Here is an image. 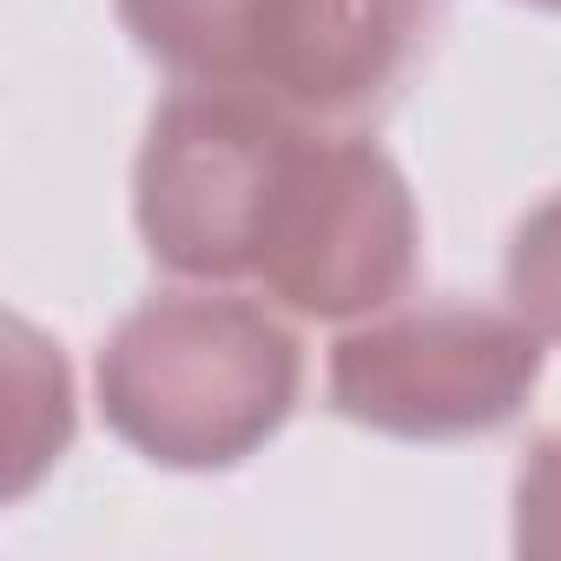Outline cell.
Listing matches in <instances>:
<instances>
[{
	"mask_svg": "<svg viewBox=\"0 0 561 561\" xmlns=\"http://www.w3.org/2000/svg\"><path fill=\"white\" fill-rule=\"evenodd\" d=\"M305 390L285 318L238 291H159L100 351L106 430L159 469H231L264 449Z\"/></svg>",
	"mask_w": 561,
	"mask_h": 561,
	"instance_id": "cell-1",
	"label": "cell"
},
{
	"mask_svg": "<svg viewBox=\"0 0 561 561\" xmlns=\"http://www.w3.org/2000/svg\"><path fill=\"white\" fill-rule=\"evenodd\" d=\"M305 126L311 119L251 87L165 93L133 165V225L152 264L185 285L251 277L277 172Z\"/></svg>",
	"mask_w": 561,
	"mask_h": 561,
	"instance_id": "cell-2",
	"label": "cell"
},
{
	"mask_svg": "<svg viewBox=\"0 0 561 561\" xmlns=\"http://www.w3.org/2000/svg\"><path fill=\"white\" fill-rule=\"evenodd\" d=\"M251 277L298 318L357 324L416 277V198L351 126H305L277 172Z\"/></svg>",
	"mask_w": 561,
	"mask_h": 561,
	"instance_id": "cell-3",
	"label": "cell"
},
{
	"mask_svg": "<svg viewBox=\"0 0 561 561\" xmlns=\"http://www.w3.org/2000/svg\"><path fill=\"white\" fill-rule=\"evenodd\" d=\"M541 383V337L489 305H410L331 344V410L403 443H462L522 416Z\"/></svg>",
	"mask_w": 561,
	"mask_h": 561,
	"instance_id": "cell-4",
	"label": "cell"
},
{
	"mask_svg": "<svg viewBox=\"0 0 561 561\" xmlns=\"http://www.w3.org/2000/svg\"><path fill=\"white\" fill-rule=\"evenodd\" d=\"M436 0H285L257 93L311 126L377 119L416 73Z\"/></svg>",
	"mask_w": 561,
	"mask_h": 561,
	"instance_id": "cell-5",
	"label": "cell"
},
{
	"mask_svg": "<svg viewBox=\"0 0 561 561\" xmlns=\"http://www.w3.org/2000/svg\"><path fill=\"white\" fill-rule=\"evenodd\" d=\"M139 54H152L179 87H251L285 0H113Z\"/></svg>",
	"mask_w": 561,
	"mask_h": 561,
	"instance_id": "cell-6",
	"label": "cell"
},
{
	"mask_svg": "<svg viewBox=\"0 0 561 561\" xmlns=\"http://www.w3.org/2000/svg\"><path fill=\"white\" fill-rule=\"evenodd\" d=\"M8 469L0 495H27L47 462H60L73 436V383L54 344H41L27 324H8Z\"/></svg>",
	"mask_w": 561,
	"mask_h": 561,
	"instance_id": "cell-7",
	"label": "cell"
},
{
	"mask_svg": "<svg viewBox=\"0 0 561 561\" xmlns=\"http://www.w3.org/2000/svg\"><path fill=\"white\" fill-rule=\"evenodd\" d=\"M502 291H508V311H515L541 344H561V192L541 198V205L508 231Z\"/></svg>",
	"mask_w": 561,
	"mask_h": 561,
	"instance_id": "cell-8",
	"label": "cell"
},
{
	"mask_svg": "<svg viewBox=\"0 0 561 561\" xmlns=\"http://www.w3.org/2000/svg\"><path fill=\"white\" fill-rule=\"evenodd\" d=\"M515 554L561 561V430L535 436L515 476Z\"/></svg>",
	"mask_w": 561,
	"mask_h": 561,
	"instance_id": "cell-9",
	"label": "cell"
},
{
	"mask_svg": "<svg viewBox=\"0 0 561 561\" xmlns=\"http://www.w3.org/2000/svg\"><path fill=\"white\" fill-rule=\"evenodd\" d=\"M528 8H548V14H561V0H528Z\"/></svg>",
	"mask_w": 561,
	"mask_h": 561,
	"instance_id": "cell-10",
	"label": "cell"
}]
</instances>
